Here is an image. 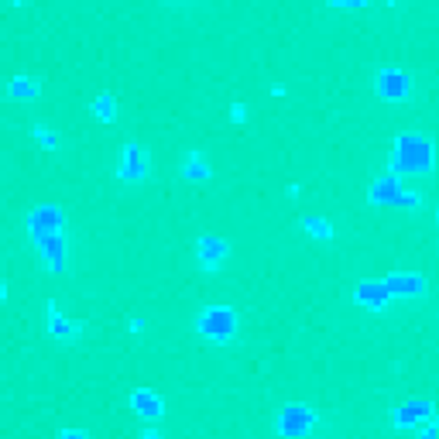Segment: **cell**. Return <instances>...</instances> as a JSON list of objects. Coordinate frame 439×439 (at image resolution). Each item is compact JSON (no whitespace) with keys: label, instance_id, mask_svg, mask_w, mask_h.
Returning <instances> with one entry per match:
<instances>
[{"label":"cell","instance_id":"cell-1","mask_svg":"<svg viewBox=\"0 0 439 439\" xmlns=\"http://www.w3.org/2000/svg\"><path fill=\"white\" fill-rule=\"evenodd\" d=\"M433 144L422 134H401L392 152V169L395 172H429L433 169Z\"/></svg>","mask_w":439,"mask_h":439},{"label":"cell","instance_id":"cell-2","mask_svg":"<svg viewBox=\"0 0 439 439\" xmlns=\"http://www.w3.org/2000/svg\"><path fill=\"white\" fill-rule=\"evenodd\" d=\"M196 329L203 336L217 340V343H227L234 333H237V312L230 306H206L199 312L196 319Z\"/></svg>","mask_w":439,"mask_h":439},{"label":"cell","instance_id":"cell-3","mask_svg":"<svg viewBox=\"0 0 439 439\" xmlns=\"http://www.w3.org/2000/svg\"><path fill=\"white\" fill-rule=\"evenodd\" d=\"M312 426H316V412L306 409V405H285L278 412V422H275V429H278L282 439H302Z\"/></svg>","mask_w":439,"mask_h":439},{"label":"cell","instance_id":"cell-4","mask_svg":"<svg viewBox=\"0 0 439 439\" xmlns=\"http://www.w3.org/2000/svg\"><path fill=\"white\" fill-rule=\"evenodd\" d=\"M28 230L35 241L52 237V234H62V210L59 206H38L31 217H28Z\"/></svg>","mask_w":439,"mask_h":439},{"label":"cell","instance_id":"cell-5","mask_svg":"<svg viewBox=\"0 0 439 439\" xmlns=\"http://www.w3.org/2000/svg\"><path fill=\"white\" fill-rule=\"evenodd\" d=\"M377 93H381L384 100H409L412 83H409V76H405L401 69H381V72H377Z\"/></svg>","mask_w":439,"mask_h":439},{"label":"cell","instance_id":"cell-6","mask_svg":"<svg viewBox=\"0 0 439 439\" xmlns=\"http://www.w3.org/2000/svg\"><path fill=\"white\" fill-rule=\"evenodd\" d=\"M144 176H148V152L141 144H124V152H120V178L137 182Z\"/></svg>","mask_w":439,"mask_h":439},{"label":"cell","instance_id":"cell-7","mask_svg":"<svg viewBox=\"0 0 439 439\" xmlns=\"http://www.w3.org/2000/svg\"><path fill=\"white\" fill-rule=\"evenodd\" d=\"M384 288H388V295H401V299H412V295H422L426 292V278L422 275H409V271H395V275H388L384 278Z\"/></svg>","mask_w":439,"mask_h":439},{"label":"cell","instance_id":"cell-8","mask_svg":"<svg viewBox=\"0 0 439 439\" xmlns=\"http://www.w3.org/2000/svg\"><path fill=\"white\" fill-rule=\"evenodd\" d=\"M227 254H230L227 241H219V237H199V244H196L199 268H206V271H217Z\"/></svg>","mask_w":439,"mask_h":439},{"label":"cell","instance_id":"cell-9","mask_svg":"<svg viewBox=\"0 0 439 439\" xmlns=\"http://www.w3.org/2000/svg\"><path fill=\"white\" fill-rule=\"evenodd\" d=\"M436 412H433V401H409V405H401L395 412V426L398 429H416V426H422L426 418H433Z\"/></svg>","mask_w":439,"mask_h":439},{"label":"cell","instance_id":"cell-10","mask_svg":"<svg viewBox=\"0 0 439 439\" xmlns=\"http://www.w3.org/2000/svg\"><path fill=\"white\" fill-rule=\"evenodd\" d=\"M38 244V254H42V261L52 268V271H62L66 268V241H62V234H52V237H42Z\"/></svg>","mask_w":439,"mask_h":439},{"label":"cell","instance_id":"cell-11","mask_svg":"<svg viewBox=\"0 0 439 439\" xmlns=\"http://www.w3.org/2000/svg\"><path fill=\"white\" fill-rule=\"evenodd\" d=\"M401 199H405V189L398 176H384L371 186V203H401Z\"/></svg>","mask_w":439,"mask_h":439},{"label":"cell","instance_id":"cell-12","mask_svg":"<svg viewBox=\"0 0 439 439\" xmlns=\"http://www.w3.org/2000/svg\"><path fill=\"white\" fill-rule=\"evenodd\" d=\"M131 409L137 412V416H148V418H158L161 412H165V405H161V398L154 395V392H148V388H137L131 395Z\"/></svg>","mask_w":439,"mask_h":439},{"label":"cell","instance_id":"cell-13","mask_svg":"<svg viewBox=\"0 0 439 439\" xmlns=\"http://www.w3.org/2000/svg\"><path fill=\"white\" fill-rule=\"evenodd\" d=\"M353 295H357V302H364L367 309H381L388 299H392L388 288H384V282H360Z\"/></svg>","mask_w":439,"mask_h":439},{"label":"cell","instance_id":"cell-14","mask_svg":"<svg viewBox=\"0 0 439 439\" xmlns=\"http://www.w3.org/2000/svg\"><path fill=\"white\" fill-rule=\"evenodd\" d=\"M38 89H42L38 79H31V76H14V79L7 83V96H11V100H35Z\"/></svg>","mask_w":439,"mask_h":439},{"label":"cell","instance_id":"cell-15","mask_svg":"<svg viewBox=\"0 0 439 439\" xmlns=\"http://www.w3.org/2000/svg\"><path fill=\"white\" fill-rule=\"evenodd\" d=\"M182 176L186 178H210V165L199 152H189L182 158Z\"/></svg>","mask_w":439,"mask_h":439},{"label":"cell","instance_id":"cell-16","mask_svg":"<svg viewBox=\"0 0 439 439\" xmlns=\"http://www.w3.org/2000/svg\"><path fill=\"white\" fill-rule=\"evenodd\" d=\"M48 329H52V333H55V336H72V333H76V323H66V316H62V312H59V306H55V302H52V306H48Z\"/></svg>","mask_w":439,"mask_h":439},{"label":"cell","instance_id":"cell-17","mask_svg":"<svg viewBox=\"0 0 439 439\" xmlns=\"http://www.w3.org/2000/svg\"><path fill=\"white\" fill-rule=\"evenodd\" d=\"M93 113H96V120H103V124H110V120L117 117V100H113L110 93H100V96L93 100Z\"/></svg>","mask_w":439,"mask_h":439},{"label":"cell","instance_id":"cell-18","mask_svg":"<svg viewBox=\"0 0 439 439\" xmlns=\"http://www.w3.org/2000/svg\"><path fill=\"white\" fill-rule=\"evenodd\" d=\"M302 227H306L316 241H329V237H333V223L323 219V217H306V219H302Z\"/></svg>","mask_w":439,"mask_h":439},{"label":"cell","instance_id":"cell-19","mask_svg":"<svg viewBox=\"0 0 439 439\" xmlns=\"http://www.w3.org/2000/svg\"><path fill=\"white\" fill-rule=\"evenodd\" d=\"M418 439H439V416L426 418V422L418 426Z\"/></svg>","mask_w":439,"mask_h":439},{"label":"cell","instance_id":"cell-20","mask_svg":"<svg viewBox=\"0 0 439 439\" xmlns=\"http://www.w3.org/2000/svg\"><path fill=\"white\" fill-rule=\"evenodd\" d=\"M35 137H38V144H42V148H59V137L48 131V127H42V124L35 127Z\"/></svg>","mask_w":439,"mask_h":439},{"label":"cell","instance_id":"cell-21","mask_svg":"<svg viewBox=\"0 0 439 439\" xmlns=\"http://www.w3.org/2000/svg\"><path fill=\"white\" fill-rule=\"evenodd\" d=\"M244 117H247V110H244V103H234V107H230V120H234V124H241Z\"/></svg>","mask_w":439,"mask_h":439},{"label":"cell","instance_id":"cell-22","mask_svg":"<svg viewBox=\"0 0 439 439\" xmlns=\"http://www.w3.org/2000/svg\"><path fill=\"white\" fill-rule=\"evenodd\" d=\"M59 439H89V436L83 433V429H62V436Z\"/></svg>","mask_w":439,"mask_h":439},{"label":"cell","instance_id":"cell-23","mask_svg":"<svg viewBox=\"0 0 439 439\" xmlns=\"http://www.w3.org/2000/svg\"><path fill=\"white\" fill-rule=\"evenodd\" d=\"M141 439H161V436H158L154 429H144V436H141Z\"/></svg>","mask_w":439,"mask_h":439}]
</instances>
